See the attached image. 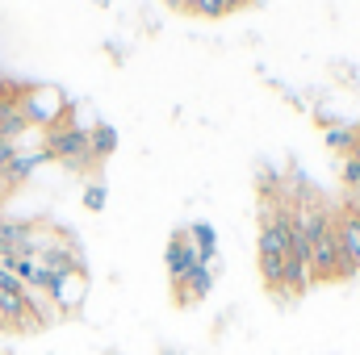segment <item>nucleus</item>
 <instances>
[{"label": "nucleus", "instance_id": "nucleus-1", "mask_svg": "<svg viewBox=\"0 0 360 355\" xmlns=\"http://www.w3.org/2000/svg\"><path fill=\"white\" fill-rule=\"evenodd\" d=\"M293 217L310 243V280H335L340 276V243H335L331 209L323 201H297Z\"/></svg>", "mask_w": 360, "mask_h": 355}, {"label": "nucleus", "instance_id": "nucleus-2", "mask_svg": "<svg viewBox=\"0 0 360 355\" xmlns=\"http://www.w3.org/2000/svg\"><path fill=\"white\" fill-rule=\"evenodd\" d=\"M42 151H46L55 163L72 168V172H84L89 163H96V159H92V147H89V130L76 126V121H55V126L46 130Z\"/></svg>", "mask_w": 360, "mask_h": 355}, {"label": "nucleus", "instance_id": "nucleus-3", "mask_svg": "<svg viewBox=\"0 0 360 355\" xmlns=\"http://www.w3.org/2000/svg\"><path fill=\"white\" fill-rule=\"evenodd\" d=\"M17 105H21V113H25V121L30 126H42V130H51L59 117H63V96L55 88H30L25 96H17Z\"/></svg>", "mask_w": 360, "mask_h": 355}, {"label": "nucleus", "instance_id": "nucleus-4", "mask_svg": "<svg viewBox=\"0 0 360 355\" xmlns=\"http://www.w3.org/2000/svg\"><path fill=\"white\" fill-rule=\"evenodd\" d=\"M335 243H340V276L360 272V209H348L335 217Z\"/></svg>", "mask_w": 360, "mask_h": 355}, {"label": "nucleus", "instance_id": "nucleus-5", "mask_svg": "<svg viewBox=\"0 0 360 355\" xmlns=\"http://www.w3.org/2000/svg\"><path fill=\"white\" fill-rule=\"evenodd\" d=\"M164 264H168V276H172V284H184L197 267H201V260H197V247L184 239V234H176L172 243H168V255H164Z\"/></svg>", "mask_w": 360, "mask_h": 355}, {"label": "nucleus", "instance_id": "nucleus-6", "mask_svg": "<svg viewBox=\"0 0 360 355\" xmlns=\"http://www.w3.org/2000/svg\"><path fill=\"white\" fill-rule=\"evenodd\" d=\"M21 134H30V121H25V113L17 105V96H4L0 100V138L4 142H17Z\"/></svg>", "mask_w": 360, "mask_h": 355}, {"label": "nucleus", "instance_id": "nucleus-7", "mask_svg": "<svg viewBox=\"0 0 360 355\" xmlns=\"http://www.w3.org/2000/svg\"><path fill=\"white\" fill-rule=\"evenodd\" d=\"M210 284H214V272L210 267H197L184 284H176V297L184 301V305H193V301H205L210 297Z\"/></svg>", "mask_w": 360, "mask_h": 355}, {"label": "nucleus", "instance_id": "nucleus-8", "mask_svg": "<svg viewBox=\"0 0 360 355\" xmlns=\"http://www.w3.org/2000/svg\"><path fill=\"white\" fill-rule=\"evenodd\" d=\"M89 147H92V159H109V155L117 151V134H113V126L96 121V126L89 130Z\"/></svg>", "mask_w": 360, "mask_h": 355}, {"label": "nucleus", "instance_id": "nucleus-9", "mask_svg": "<svg viewBox=\"0 0 360 355\" xmlns=\"http://www.w3.org/2000/svg\"><path fill=\"white\" fill-rule=\"evenodd\" d=\"M188 234H193L188 243L197 247V260H201V267H210V264H214V255H218V243H214V230H210L205 222H197V226H193Z\"/></svg>", "mask_w": 360, "mask_h": 355}, {"label": "nucleus", "instance_id": "nucleus-10", "mask_svg": "<svg viewBox=\"0 0 360 355\" xmlns=\"http://www.w3.org/2000/svg\"><path fill=\"white\" fill-rule=\"evenodd\" d=\"M327 147H335V151H356V134L352 130H344V126H335V130H327Z\"/></svg>", "mask_w": 360, "mask_h": 355}, {"label": "nucleus", "instance_id": "nucleus-11", "mask_svg": "<svg viewBox=\"0 0 360 355\" xmlns=\"http://www.w3.org/2000/svg\"><path fill=\"white\" fill-rule=\"evenodd\" d=\"M197 17H210V21H218V17H226L231 13V4L226 0H197V8H193Z\"/></svg>", "mask_w": 360, "mask_h": 355}, {"label": "nucleus", "instance_id": "nucleus-12", "mask_svg": "<svg viewBox=\"0 0 360 355\" xmlns=\"http://www.w3.org/2000/svg\"><path fill=\"white\" fill-rule=\"evenodd\" d=\"M84 205H89L92 213L105 209V184H89V188H84Z\"/></svg>", "mask_w": 360, "mask_h": 355}, {"label": "nucleus", "instance_id": "nucleus-13", "mask_svg": "<svg viewBox=\"0 0 360 355\" xmlns=\"http://www.w3.org/2000/svg\"><path fill=\"white\" fill-rule=\"evenodd\" d=\"M344 184L348 188H360V151H352L348 163H344Z\"/></svg>", "mask_w": 360, "mask_h": 355}, {"label": "nucleus", "instance_id": "nucleus-14", "mask_svg": "<svg viewBox=\"0 0 360 355\" xmlns=\"http://www.w3.org/2000/svg\"><path fill=\"white\" fill-rule=\"evenodd\" d=\"M8 188H13V184H8V180L0 176V201H4V196H8Z\"/></svg>", "mask_w": 360, "mask_h": 355}, {"label": "nucleus", "instance_id": "nucleus-15", "mask_svg": "<svg viewBox=\"0 0 360 355\" xmlns=\"http://www.w3.org/2000/svg\"><path fill=\"white\" fill-rule=\"evenodd\" d=\"M226 4H231V8H243V4H252V0H226Z\"/></svg>", "mask_w": 360, "mask_h": 355}, {"label": "nucleus", "instance_id": "nucleus-16", "mask_svg": "<svg viewBox=\"0 0 360 355\" xmlns=\"http://www.w3.org/2000/svg\"><path fill=\"white\" fill-rule=\"evenodd\" d=\"M352 134H356V151H360V126H356V130H352Z\"/></svg>", "mask_w": 360, "mask_h": 355}]
</instances>
